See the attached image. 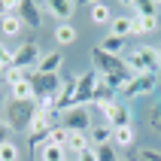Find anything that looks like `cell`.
<instances>
[{
    "instance_id": "1",
    "label": "cell",
    "mask_w": 161,
    "mask_h": 161,
    "mask_svg": "<svg viewBox=\"0 0 161 161\" xmlns=\"http://www.w3.org/2000/svg\"><path fill=\"white\" fill-rule=\"evenodd\" d=\"M125 67L131 76H146V73H158L161 70V55L152 46H140L134 52L125 55Z\"/></svg>"
},
{
    "instance_id": "2",
    "label": "cell",
    "mask_w": 161,
    "mask_h": 161,
    "mask_svg": "<svg viewBox=\"0 0 161 161\" xmlns=\"http://www.w3.org/2000/svg\"><path fill=\"white\" fill-rule=\"evenodd\" d=\"M34 116H36V103H18V100H9L6 103V128L12 134H27L31 125H34Z\"/></svg>"
},
{
    "instance_id": "3",
    "label": "cell",
    "mask_w": 161,
    "mask_h": 161,
    "mask_svg": "<svg viewBox=\"0 0 161 161\" xmlns=\"http://www.w3.org/2000/svg\"><path fill=\"white\" fill-rule=\"evenodd\" d=\"M91 113L94 109L91 107H70V109H64L61 113V125L67 128V131H79V134H88L91 128Z\"/></svg>"
},
{
    "instance_id": "4",
    "label": "cell",
    "mask_w": 161,
    "mask_h": 161,
    "mask_svg": "<svg viewBox=\"0 0 161 161\" xmlns=\"http://www.w3.org/2000/svg\"><path fill=\"white\" fill-rule=\"evenodd\" d=\"M94 113H103V125H109L113 131H116V128H131V109H128L122 100H109V103H103V107L94 109Z\"/></svg>"
},
{
    "instance_id": "5",
    "label": "cell",
    "mask_w": 161,
    "mask_h": 161,
    "mask_svg": "<svg viewBox=\"0 0 161 161\" xmlns=\"http://www.w3.org/2000/svg\"><path fill=\"white\" fill-rule=\"evenodd\" d=\"M91 61H94V70L100 76H113V73H128L125 67V58H116V55H107L100 46L91 49Z\"/></svg>"
},
{
    "instance_id": "6",
    "label": "cell",
    "mask_w": 161,
    "mask_h": 161,
    "mask_svg": "<svg viewBox=\"0 0 161 161\" xmlns=\"http://www.w3.org/2000/svg\"><path fill=\"white\" fill-rule=\"evenodd\" d=\"M40 58H43V52H40V43L36 40H27V43H21L12 52V67H21V70H34L36 64H40Z\"/></svg>"
},
{
    "instance_id": "7",
    "label": "cell",
    "mask_w": 161,
    "mask_h": 161,
    "mask_svg": "<svg viewBox=\"0 0 161 161\" xmlns=\"http://www.w3.org/2000/svg\"><path fill=\"white\" fill-rule=\"evenodd\" d=\"M97 82H100V73L94 67L76 76V107H91V94L97 88Z\"/></svg>"
},
{
    "instance_id": "8",
    "label": "cell",
    "mask_w": 161,
    "mask_h": 161,
    "mask_svg": "<svg viewBox=\"0 0 161 161\" xmlns=\"http://www.w3.org/2000/svg\"><path fill=\"white\" fill-rule=\"evenodd\" d=\"M155 88H158V76H155V73H146V76H131L128 88L122 91V97H125V100H137V97L152 94Z\"/></svg>"
},
{
    "instance_id": "9",
    "label": "cell",
    "mask_w": 161,
    "mask_h": 161,
    "mask_svg": "<svg viewBox=\"0 0 161 161\" xmlns=\"http://www.w3.org/2000/svg\"><path fill=\"white\" fill-rule=\"evenodd\" d=\"M15 15L25 21V27L40 31V27H43V3H36V0H18V12Z\"/></svg>"
},
{
    "instance_id": "10",
    "label": "cell",
    "mask_w": 161,
    "mask_h": 161,
    "mask_svg": "<svg viewBox=\"0 0 161 161\" xmlns=\"http://www.w3.org/2000/svg\"><path fill=\"white\" fill-rule=\"evenodd\" d=\"M43 12L58 18V25H70L73 12H76V0H49V3H43Z\"/></svg>"
},
{
    "instance_id": "11",
    "label": "cell",
    "mask_w": 161,
    "mask_h": 161,
    "mask_svg": "<svg viewBox=\"0 0 161 161\" xmlns=\"http://www.w3.org/2000/svg\"><path fill=\"white\" fill-rule=\"evenodd\" d=\"M61 64H64V55L58 52V49H52V52H43V58H40V64L34 67V73H49V76H58Z\"/></svg>"
},
{
    "instance_id": "12",
    "label": "cell",
    "mask_w": 161,
    "mask_h": 161,
    "mask_svg": "<svg viewBox=\"0 0 161 161\" xmlns=\"http://www.w3.org/2000/svg\"><path fill=\"white\" fill-rule=\"evenodd\" d=\"M109 34L122 36V40L134 36V15H116L113 21H109Z\"/></svg>"
},
{
    "instance_id": "13",
    "label": "cell",
    "mask_w": 161,
    "mask_h": 161,
    "mask_svg": "<svg viewBox=\"0 0 161 161\" xmlns=\"http://www.w3.org/2000/svg\"><path fill=\"white\" fill-rule=\"evenodd\" d=\"M9 100H18V103H36V94H34V85L31 82H18L9 88Z\"/></svg>"
},
{
    "instance_id": "14",
    "label": "cell",
    "mask_w": 161,
    "mask_h": 161,
    "mask_svg": "<svg viewBox=\"0 0 161 161\" xmlns=\"http://www.w3.org/2000/svg\"><path fill=\"white\" fill-rule=\"evenodd\" d=\"M88 143H91V149L109 146V143H113V128H109V125H94L88 131Z\"/></svg>"
},
{
    "instance_id": "15",
    "label": "cell",
    "mask_w": 161,
    "mask_h": 161,
    "mask_svg": "<svg viewBox=\"0 0 161 161\" xmlns=\"http://www.w3.org/2000/svg\"><path fill=\"white\" fill-rule=\"evenodd\" d=\"M88 18H91V25H109L116 15L109 12L107 3H88Z\"/></svg>"
},
{
    "instance_id": "16",
    "label": "cell",
    "mask_w": 161,
    "mask_h": 161,
    "mask_svg": "<svg viewBox=\"0 0 161 161\" xmlns=\"http://www.w3.org/2000/svg\"><path fill=\"white\" fill-rule=\"evenodd\" d=\"M134 143H137L134 128H116V131H113V146H116V149H131Z\"/></svg>"
},
{
    "instance_id": "17",
    "label": "cell",
    "mask_w": 161,
    "mask_h": 161,
    "mask_svg": "<svg viewBox=\"0 0 161 161\" xmlns=\"http://www.w3.org/2000/svg\"><path fill=\"white\" fill-rule=\"evenodd\" d=\"M76 40H79V31L73 27V21H70V25H58V27H55V43H58V46H73Z\"/></svg>"
},
{
    "instance_id": "18",
    "label": "cell",
    "mask_w": 161,
    "mask_h": 161,
    "mask_svg": "<svg viewBox=\"0 0 161 161\" xmlns=\"http://www.w3.org/2000/svg\"><path fill=\"white\" fill-rule=\"evenodd\" d=\"M100 49L107 55H116V58H122V52L128 49V40H122V36H113V34H107L103 40H100Z\"/></svg>"
},
{
    "instance_id": "19",
    "label": "cell",
    "mask_w": 161,
    "mask_h": 161,
    "mask_svg": "<svg viewBox=\"0 0 161 161\" xmlns=\"http://www.w3.org/2000/svg\"><path fill=\"white\" fill-rule=\"evenodd\" d=\"M131 9H134V15H149V18H158L161 3H158V0H134V3H131Z\"/></svg>"
},
{
    "instance_id": "20",
    "label": "cell",
    "mask_w": 161,
    "mask_h": 161,
    "mask_svg": "<svg viewBox=\"0 0 161 161\" xmlns=\"http://www.w3.org/2000/svg\"><path fill=\"white\" fill-rule=\"evenodd\" d=\"M36 155H40V161H70V155H67L64 146H52V143H46Z\"/></svg>"
},
{
    "instance_id": "21",
    "label": "cell",
    "mask_w": 161,
    "mask_h": 161,
    "mask_svg": "<svg viewBox=\"0 0 161 161\" xmlns=\"http://www.w3.org/2000/svg\"><path fill=\"white\" fill-rule=\"evenodd\" d=\"M21 31H25V21H21L18 15H6L3 21H0V34L3 36H18Z\"/></svg>"
},
{
    "instance_id": "22",
    "label": "cell",
    "mask_w": 161,
    "mask_h": 161,
    "mask_svg": "<svg viewBox=\"0 0 161 161\" xmlns=\"http://www.w3.org/2000/svg\"><path fill=\"white\" fill-rule=\"evenodd\" d=\"M152 31H158V18H149V15H134V36L152 34Z\"/></svg>"
},
{
    "instance_id": "23",
    "label": "cell",
    "mask_w": 161,
    "mask_h": 161,
    "mask_svg": "<svg viewBox=\"0 0 161 161\" xmlns=\"http://www.w3.org/2000/svg\"><path fill=\"white\" fill-rule=\"evenodd\" d=\"M27 76H31V73H27V70H21V67H6V70L0 73L3 85H9V88H12V85H18V82H25Z\"/></svg>"
},
{
    "instance_id": "24",
    "label": "cell",
    "mask_w": 161,
    "mask_h": 161,
    "mask_svg": "<svg viewBox=\"0 0 161 161\" xmlns=\"http://www.w3.org/2000/svg\"><path fill=\"white\" fill-rule=\"evenodd\" d=\"M67 140H70V131L58 122V125L49 131V143H52V146H64V149H67Z\"/></svg>"
},
{
    "instance_id": "25",
    "label": "cell",
    "mask_w": 161,
    "mask_h": 161,
    "mask_svg": "<svg viewBox=\"0 0 161 161\" xmlns=\"http://www.w3.org/2000/svg\"><path fill=\"white\" fill-rule=\"evenodd\" d=\"M21 158V149H18L15 140H6V143H0V161H18Z\"/></svg>"
},
{
    "instance_id": "26",
    "label": "cell",
    "mask_w": 161,
    "mask_h": 161,
    "mask_svg": "<svg viewBox=\"0 0 161 161\" xmlns=\"http://www.w3.org/2000/svg\"><path fill=\"white\" fill-rule=\"evenodd\" d=\"M146 122H149V128H152L155 134L161 137V100L155 103V107H149V113H146Z\"/></svg>"
},
{
    "instance_id": "27",
    "label": "cell",
    "mask_w": 161,
    "mask_h": 161,
    "mask_svg": "<svg viewBox=\"0 0 161 161\" xmlns=\"http://www.w3.org/2000/svg\"><path fill=\"white\" fill-rule=\"evenodd\" d=\"M94 152H97V161H119V149L113 143L109 146H97Z\"/></svg>"
},
{
    "instance_id": "28",
    "label": "cell",
    "mask_w": 161,
    "mask_h": 161,
    "mask_svg": "<svg viewBox=\"0 0 161 161\" xmlns=\"http://www.w3.org/2000/svg\"><path fill=\"white\" fill-rule=\"evenodd\" d=\"M18 12V0H0V21L6 15H15Z\"/></svg>"
},
{
    "instance_id": "29",
    "label": "cell",
    "mask_w": 161,
    "mask_h": 161,
    "mask_svg": "<svg viewBox=\"0 0 161 161\" xmlns=\"http://www.w3.org/2000/svg\"><path fill=\"white\" fill-rule=\"evenodd\" d=\"M0 64H3V67H12V52L6 49L3 40H0Z\"/></svg>"
},
{
    "instance_id": "30",
    "label": "cell",
    "mask_w": 161,
    "mask_h": 161,
    "mask_svg": "<svg viewBox=\"0 0 161 161\" xmlns=\"http://www.w3.org/2000/svg\"><path fill=\"white\" fill-rule=\"evenodd\" d=\"M76 161H97V152L94 149H85L82 155H76Z\"/></svg>"
},
{
    "instance_id": "31",
    "label": "cell",
    "mask_w": 161,
    "mask_h": 161,
    "mask_svg": "<svg viewBox=\"0 0 161 161\" xmlns=\"http://www.w3.org/2000/svg\"><path fill=\"white\" fill-rule=\"evenodd\" d=\"M9 134H12V131L6 128V122H0V143H6V140H9Z\"/></svg>"
},
{
    "instance_id": "32",
    "label": "cell",
    "mask_w": 161,
    "mask_h": 161,
    "mask_svg": "<svg viewBox=\"0 0 161 161\" xmlns=\"http://www.w3.org/2000/svg\"><path fill=\"white\" fill-rule=\"evenodd\" d=\"M155 76H158V85H161V70H158V73H155Z\"/></svg>"
},
{
    "instance_id": "33",
    "label": "cell",
    "mask_w": 161,
    "mask_h": 161,
    "mask_svg": "<svg viewBox=\"0 0 161 161\" xmlns=\"http://www.w3.org/2000/svg\"><path fill=\"white\" fill-rule=\"evenodd\" d=\"M0 91H3V79H0Z\"/></svg>"
},
{
    "instance_id": "34",
    "label": "cell",
    "mask_w": 161,
    "mask_h": 161,
    "mask_svg": "<svg viewBox=\"0 0 161 161\" xmlns=\"http://www.w3.org/2000/svg\"><path fill=\"white\" fill-rule=\"evenodd\" d=\"M158 55H161V46H158Z\"/></svg>"
},
{
    "instance_id": "35",
    "label": "cell",
    "mask_w": 161,
    "mask_h": 161,
    "mask_svg": "<svg viewBox=\"0 0 161 161\" xmlns=\"http://www.w3.org/2000/svg\"><path fill=\"white\" fill-rule=\"evenodd\" d=\"M70 161H76V158H70Z\"/></svg>"
}]
</instances>
